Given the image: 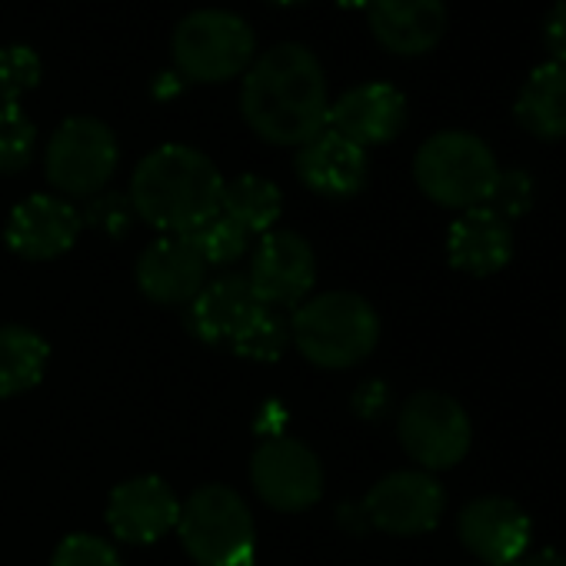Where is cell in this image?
<instances>
[{"label":"cell","instance_id":"44dd1931","mask_svg":"<svg viewBox=\"0 0 566 566\" xmlns=\"http://www.w3.org/2000/svg\"><path fill=\"white\" fill-rule=\"evenodd\" d=\"M516 124L536 140H566V64L546 61L523 81L516 104Z\"/></svg>","mask_w":566,"mask_h":566},{"label":"cell","instance_id":"5bb4252c","mask_svg":"<svg viewBox=\"0 0 566 566\" xmlns=\"http://www.w3.org/2000/svg\"><path fill=\"white\" fill-rule=\"evenodd\" d=\"M84 230L81 210L57 193H31L8 217V247L21 260H57L64 256Z\"/></svg>","mask_w":566,"mask_h":566},{"label":"cell","instance_id":"f546056e","mask_svg":"<svg viewBox=\"0 0 566 566\" xmlns=\"http://www.w3.org/2000/svg\"><path fill=\"white\" fill-rule=\"evenodd\" d=\"M81 220L91 223L94 230L107 233V237H124V233L134 227L137 213H134L127 193H111V190H104V193H97V197L87 200V207L81 210Z\"/></svg>","mask_w":566,"mask_h":566},{"label":"cell","instance_id":"277c9868","mask_svg":"<svg viewBox=\"0 0 566 566\" xmlns=\"http://www.w3.org/2000/svg\"><path fill=\"white\" fill-rule=\"evenodd\" d=\"M500 177V164L483 137L470 130H437L413 157V180L420 193L447 210L486 207Z\"/></svg>","mask_w":566,"mask_h":566},{"label":"cell","instance_id":"d6986e66","mask_svg":"<svg viewBox=\"0 0 566 566\" xmlns=\"http://www.w3.org/2000/svg\"><path fill=\"white\" fill-rule=\"evenodd\" d=\"M294 170H297V177H301V184L307 190H314L321 197H331V200H347V197H357L367 187L370 157L354 140H347L337 130L324 127L317 137H311L307 144L297 147Z\"/></svg>","mask_w":566,"mask_h":566},{"label":"cell","instance_id":"e575fe53","mask_svg":"<svg viewBox=\"0 0 566 566\" xmlns=\"http://www.w3.org/2000/svg\"><path fill=\"white\" fill-rule=\"evenodd\" d=\"M266 4H276V8H297V4H307V0H266Z\"/></svg>","mask_w":566,"mask_h":566},{"label":"cell","instance_id":"30bf717a","mask_svg":"<svg viewBox=\"0 0 566 566\" xmlns=\"http://www.w3.org/2000/svg\"><path fill=\"white\" fill-rule=\"evenodd\" d=\"M247 280L256 301L270 311H297L314 297L317 283V253L307 237L294 230H270L256 240Z\"/></svg>","mask_w":566,"mask_h":566},{"label":"cell","instance_id":"3957f363","mask_svg":"<svg viewBox=\"0 0 566 566\" xmlns=\"http://www.w3.org/2000/svg\"><path fill=\"white\" fill-rule=\"evenodd\" d=\"M291 344L321 370H350L377 350L380 317L354 291L314 294L291 317Z\"/></svg>","mask_w":566,"mask_h":566},{"label":"cell","instance_id":"8992f818","mask_svg":"<svg viewBox=\"0 0 566 566\" xmlns=\"http://www.w3.org/2000/svg\"><path fill=\"white\" fill-rule=\"evenodd\" d=\"M174 71L190 84H227L243 77L256 57L253 28L223 8H200L177 21L170 34Z\"/></svg>","mask_w":566,"mask_h":566},{"label":"cell","instance_id":"ffe728a7","mask_svg":"<svg viewBox=\"0 0 566 566\" xmlns=\"http://www.w3.org/2000/svg\"><path fill=\"white\" fill-rule=\"evenodd\" d=\"M447 260L467 276H493L513 260V227L490 207L463 210L450 223Z\"/></svg>","mask_w":566,"mask_h":566},{"label":"cell","instance_id":"cb8c5ba5","mask_svg":"<svg viewBox=\"0 0 566 566\" xmlns=\"http://www.w3.org/2000/svg\"><path fill=\"white\" fill-rule=\"evenodd\" d=\"M193 250L203 256L207 266H230L237 263L247 250H250V233L233 223L227 213H210L207 220H200L190 233H184Z\"/></svg>","mask_w":566,"mask_h":566},{"label":"cell","instance_id":"ba28073f","mask_svg":"<svg viewBox=\"0 0 566 566\" xmlns=\"http://www.w3.org/2000/svg\"><path fill=\"white\" fill-rule=\"evenodd\" d=\"M397 437L417 470L437 473L457 467L473 443V423L463 403L440 390H417L397 417Z\"/></svg>","mask_w":566,"mask_h":566},{"label":"cell","instance_id":"603a6c76","mask_svg":"<svg viewBox=\"0 0 566 566\" xmlns=\"http://www.w3.org/2000/svg\"><path fill=\"white\" fill-rule=\"evenodd\" d=\"M220 213L240 223L250 237H263L276 230V220L283 213V193L273 180L260 174H240L233 180H223Z\"/></svg>","mask_w":566,"mask_h":566},{"label":"cell","instance_id":"4dcf8cb0","mask_svg":"<svg viewBox=\"0 0 566 566\" xmlns=\"http://www.w3.org/2000/svg\"><path fill=\"white\" fill-rule=\"evenodd\" d=\"M543 48L549 61L566 64V0H556L543 21Z\"/></svg>","mask_w":566,"mask_h":566},{"label":"cell","instance_id":"7a4b0ae2","mask_svg":"<svg viewBox=\"0 0 566 566\" xmlns=\"http://www.w3.org/2000/svg\"><path fill=\"white\" fill-rule=\"evenodd\" d=\"M223 177L217 164L190 144L150 150L130 177L134 213L160 233H190L220 210Z\"/></svg>","mask_w":566,"mask_h":566},{"label":"cell","instance_id":"83f0119b","mask_svg":"<svg viewBox=\"0 0 566 566\" xmlns=\"http://www.w3.org/2000/svg\"><path fill=\"white\" fill-rule=\"evenodd\" d=\"M533 203H536V184H533V177L526 170H516V167L513 170H500V177H496V184L490 190L486 207L510 223L516 217H526L533 210Z\"/></svg>","mask_w":566,"mask_h":566},{"label":"cell","instance_id":"4316f807","mask_svg":"<svg viewBox=\"0 0 566 566\" xmlns=\"http://www.w3.org/2000/svg\"><path fill=\"white\" fill-rule=\"evenodd\" d=\"M291 344V321L283 317L280 311H263L256 317V324L237 340L233 354L237 357H247V360H256V364H270V360H280L283 350Z\"/></svg>","mask_w":566,"mask_h":566},{"label":"cell","instance_id":"2e32d148","mask_svg":"<svg viewBox=\"0 0 566 566\" xmlns=\"http://www.w3.org/2000/svg\"><path fill=\"white\" fill-rule=\"evenodd\" d=\"M180 496L170 490L167 480L147 473L124 480L107 500V526L124 543H157L170 530H177Z\"/></svg>","mask_w":566,"mask_h":566},{"label":"cell","instance_id":"9a60e30c","mask_svg":"<svg viewBox=\"0 0 566 566\" xmlns=\"http://www.w3.org/2000/svg\"><path fill=\"white\" fill-rule=\"evenodd\" d=\"M327 127L340 137L354 140L357 147H384L400 137L407 127V97L400 87L387 81H367L350 91H344L337 101H331Z\"/></svg>","mask_w":566,"mask_h":566},{"label":"cell","instance_id":"6da1fadb","mask_svg":"<svg viewBox=\"0 0 566 566\" xmlns=\"http://www.w3.org/2000/svg\"><path fill=\"white\" fill-rule=\"evenodd\" d=\"M243 124L273 147H301L327 127L331 84L321 57L297 41L256 54L240 84Z\"/></svg>","mask_w":566,"mask_h":566},{"label":"cell","instance_id":"9c48e42d","mask_svg":"<svg viewBox=\"0 0 566 566\" xmlns=\"http://www.w3.org/2000/svg\"><path fill=\"white\" fill-rule=\"evenodd\" d=\"M256 496L280 513H304L324 496V463L297 437H270L250 457Z\"/></svg>","mask_w":566,"mask_h":566},{"label":"cell","instance_id":"484cf974","mask_svg":"<svg viewBox=\"0 0 566 566\" xmlns=\"http://www.w3.org/2000/svg\"><path fill=\"white\" fill-rule=\"evenodd\" d=\"M44 77L41 54L28 44L0 48V104H21Z\"/></svg>","mask_w":566,"mask_h":566},{"label":"cell","instance_id":"836d02e7","mask_svg":"<svg viewBox=\"0 0 566 566\" xmlns=\"http://www.w3.org/2000/svg\"><path fill=\"white\" fill-rule=\"evenodd\" d=\"M337 4H340L344 11H364V8H367V0H337Z\"/></svg>","mask_w":566,"mask_h":566},{"label":"cell","instance_id":"7c38bea8","mask_svg":"<svg viewBox=\"0 0 566 566\" xmlns=\"http://www.w3.org/2000/svg\"><path fill=\"white\" fill-rule=\"evenodd\" d=\"M457 536L483 566H513L533 536L526 510L510 496H476L457 516Z\"/></svg>","mask_w":566,"mask_h":566},{"label":"cell","instance_id":"e0dca14e","mask_svg":"<svg viewBox=\"0 0 566 566\" xmlns=\"http://www.w3.org/2000/svg\"><path fill=\"white\" fill-rule=\"evenodd\" d=\"M266 307L256 301L247 273H220L190 301V331L210 347H237Z\"/></svg>","mask_w":566,"mask_h":566},{"label":"cell","instance_id":"1f68e13d","mask_svg":"<svg viewBox=\"0 0 566 566\" xmlns=\"http://www.w3.org/2000/svg\"><path fill=\"white\" fill-rule=\"evenodd\" d=\"M354 407H357V413H360V417H367V420L384 417V413H387V407H390V387H387V384H380V380L364 384V387L357 390V397H354Z\"/></svg>","mask_w":566,"mask_h":566},{"label":"cell","instance_id":"8fae6325","mask_svg":"<svg viewBox=\"0 0 566 566\" xmlns=\"http://www.w3.org/2000/svg\"><path fill=\"white\" fill-rule=\"evenodd\" d=\"M357 506L367 520V530H380L390 536H420L437 530L447 510V493L440 480L427 470H397L380 476Z\"/></svg>","mask_w":566,"mask_h":566},{"label":"cell","instance_id":"52a82bcc","mask_svg":"<svg viewBox=\"0 0 566 566\" xmlns=\"http://www.w3.org/2000/svg\"><path fill=\"white\" fill-rule=\"evenodd\" d=\"M120 164V144L101 117H67L44 147V177L64 200H91L107 190Z\"/></svg>","mask_w":566,"mask_h":566},{"label":"cell","instance_id":"d6a6232c","mask_svg":"<svg viewBox=\"0 0 566 566\" xmlns=\"http://www.w3.org/2000/svg\"><path fill=\"white\" fill-rule=\"evenodd\" d=\"M513 566H566V553H559V549H536V553H523Z\"/></svg>","mask_w":566,"mask_h":566},{"label":"cell","instance_id":"5b68a950","mask_svg":"<svg viewBox=\"0 0 566 566\" xmlns=\"http://www.w3.org/2000/svg\"><path fill=\"white\" fill-rule=\"evenodd\" d=\"M177 536L197 566H247L256 549L253 513L227 483H203L180 500Z\"/></svg>","mask_w":566,"mask_h":566},{"label":"cell","instance_id":"d4e9b609","mask_svg":"<svg viewBox=\"0 0 566 566\" xmlns=\"http://www.w3.org/2000/svg\"><path fill=\"white\" fill-rule=\"evenodd\" d=\"M38 150V127L21 104H0V177L21 174Z\"/></svg>","mask_w":566,"mask_h":566},{"label":"cell","instance_id":"4fadbf2b","mask_svg":"<svg viewBox=\"0 0 566 566\" xmlns=\"http://www.w3.org/2000/svg\"><path fill=\"white\" fill-rule=\"evenodd\" d=\"M207 263L193 250L184 233H160L150 240L134 266L137 287L150 304L160 307H190V301L203 291Z\"/></svg>","mask_w":566,"mask_h":566},{"label":"cell","instance_id":"f1b7e54d","mask_svg":"<svg viewBox=\"0 0 566 566\" xmlns=\"http://www.w3.org/2000/svg\"><path fill=\"white\" fill-rule=\"evenodd\" d=\"M51 566H124L111 539L94 533H71L57 543Z\"/></svg>","mask_w":566,"mask_h":566},{"label":"cell","instance_id":"7402d4cb","mask_svg":"<svg viewBox=\"0 0 566 566\" xmlns=\"http://www.w3.org/2000/svg\"><path fill=\"white\" fill-rule=\"evenodd\" d=\"M51 364L48 340L21 324L0 327V397H21L34 390Z\"/></svg>","mask_w":566,"mask_h":566},{"label":"cell","instance_id":"ac0fdd59","mask_svg":"<svg viewBox=\"0 0 566 566\" xmlns=\"http://www.w3.org/2000/svg\"><path fill=\"white\" fill-rule=\"evenodd\" d=\"M374 41L394 57H423L447 34L443 0H367Z\"/></svg>","mask_w":566,"mask_h":566}]
</instances>
